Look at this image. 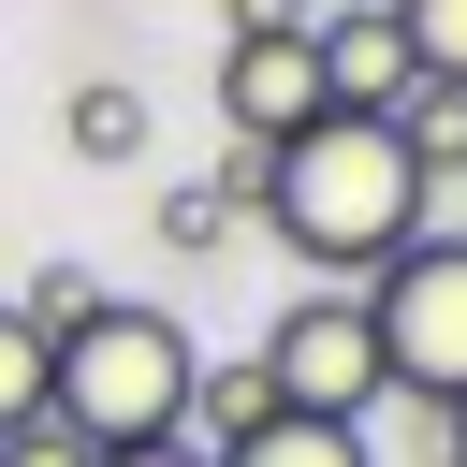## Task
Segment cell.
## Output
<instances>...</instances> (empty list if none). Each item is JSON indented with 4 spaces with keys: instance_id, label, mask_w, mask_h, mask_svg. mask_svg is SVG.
<instances>
[{
    "instance_id": "6da1fadb",
    "label": "cell",
    "mask_w": 467,
    "mask_h": 467,
    "mask_svg": "<svg viewBox=\"0 0 467 467\" xmlns=\"http://www.w3.org/2000/svg\"><path fill=\"white\" fill-rule=\"evenodd\" d=\"M248 161H263L248 204L277 219V248H292L321 292H365V277L423 234V204H438V175L409 161V131H394V117H336V102H321L292 146H248Z\"/></svg>"
},
{
    "instance_id": "7a4b0ae2",
    "label": "cell",
    "mask_w": 467,
    "mask_h": 467,
    "mask_svg": "<svg viewBox=\"0 0 467 467\" xmlns=\"http://www.w3.org/2000/svg\"><path fill=\"white\" fill-rule=\"evenodd\" d=\"M190 321L175 306H88L58 350H44V423H73L88 452H146V438H175L190 423Z\"/></svg>"
},
{
    "instance_id": "3957f363",
    "label": "cell",
    "mask_w": 467,
    "mask_h": 467,
    "mask_svg": "<svg viewBox=\"0 0 467 467\" xmlns=\"http://www.w3.org/2000/svg\"><path fill=\"white\" fill-rule=\"evenodd\" d=\"M365 336H379V394L467 409V234H409L365 277Z\"/></svg>"
},
{
    "instance_id": "277c9868",
    "label": "cell",
    "mask_w": 467,
    "mask_h": 467,
    "mask_svg": "<svg viewBox=\"0 0 467 467\" xmlns=\"http://www.w3.org/2000/svg\"><path fill=\"white\" fill-rule=\"evenodd\" d=\"M248 365H263V394H277L292 423H365V409H379L365 292H292V306H277V336H263Z\"/></svg>"
},
{
    "instance_id": "5b68a950",
    "label": "cell",
    "mask_w": 467,
    "mask_h": 467,
    "mask_svg": "<svg viewBox=\"0 0 467 467\" xmlns=\"http://www.w3.org/2000/svg\"><path fill=\"white\" fill-rule=\"evenodd\" d=\"M219 117H234V146H292V131L321 117L306 15H263V29H234V44H219Z\"/></svg>"
},
{
    "instance_id": "8992f818",
    "label": "cell",
    "mask_w": 467,
    "mask_h": 467,
    "mask_svg": "<svg viewBox=\"0 0 467 467\" xmlns=\"http://www.w3.org/2000/svg\"><path fill=\"white\" fill-rule=\"evenodd\" d=\"M306 58H321V102H336V117H409V88H423L379 0H336V15H306Z\"/></svg>"
},
{
    "instance_id": "52a82bcc",
    "label": "cell",
    "mask_w": 467,
    "mask_h": 467,
    "mask_svg": "<svg viewBox=\"0 0 467 467\" xmlns=\"http://www.w3.org/2000/svg\"><path fill=\"white\" fill-rule=\"evenodd\" d=\"M248 423H277V394H263V365H190V452H234Z\"/></svg>"
},
{
    "instance_id": "ba28073f",
    "label": "cell",
    "mask_w": 467,
    "mask_h": 467,
    "mask_svg": "<svg viewBox=\"0 0 467 467\" xmlns=\"http://www.w3.org/2000/svg\"><path fill=\"white\" fill-rule=\"evenodd\" d=\"M204 467H365V423H292V409H277V423H248V438L204 452Z\"/></svg>"
},
{
    "instance_id": "9c48e42d",
    "label": "cell",
    "mask_w": 467,
    "mask_h": 467,
    "mask_svg": "<svg viewBox=\"0 0 467 467\" xmlns=\"http://www.w3.org/2000/svg\"><path fill=\"white\" fill-rule=\"evenodd\" d=\"M379 15H394V44H409V73L467 102V0H379Z\"/></svg>"
},
{
    "instance_id": "30bf717a",
    "label": "cell",
    "mask_w": 467,
    "mask_h": 467,
    "mask_svg": "<svg viewBox=\"0 0 467 467\" xmlns=\"http://www.w3.org/2000/svg\"><path fill=\"white\" fill-rule=\"evenodd\" d=\"M131 146H146V88L88 73V88H73V161H131Z\"/></svg>"
},
{
    "instance_id": "8fae6325",
    "label": "cell",
    "mask_w": 467,
    "mask_h": 467,
    "mask_svg": "<svg viewBox=\"0 0 467 467\" xmlns=\"http://www.w3.org/2000/svg\"><path fill=\"white\" fill-rule=\"evenodd\" d=\"M88 306H102V277H88V263H44V277H29V292H15V321H29V336H44V350H58V336H73V321H88Z\"/></svg>"
},
{
    "instance_id": "7c38bea8",
    "label": "cell",
    "mask_w": 467,
    "mask_h": 467,
    "mask_svg": "<svg viewBox=\"0 0 467 467\" xmlns=\"http://www.w3.org/2000/svg\"><path fill=\"white\" fill-rule=\"evenodd\" d=\"M15 423H44V336L0 306V438H15Z\"/></svg>"
},
{
    "instance_id": "4fadbf2b",
    "label": "cell",
    "mask_w": 467,
    "mask_h": 467,
    "mask_svg": "<svg viewBox=\"0 0 467 467\" xmlns=\"http://www.w3.org/2000/svg\"><path fill=\"white\" fill-rule=\"evenodd\" d=\"M0 467H102V452H88L73 423H15V438H0Z\"/></svg>"
},
{
    "instance_id": "5bb4252c",
    "label": "cell",
    "mask_w": 467,
    "mask_h": 467,
    "mask_svg": "<svg viewBox=\"0 0 467 467\" xmlns=\"http://www.w3.org/2000/svg\"><path fill=\"white\" fill-rule=\"evenodd\" d=\"M102 467H204L190 438H146V452H102Z\"/></svg>"
},
{
    "instance_id": "9a60e30c",
    "label": "cell",
    "mask_w": 467,
    "mask_h": 467,
    "mask_svg": "<svg viewBox=\"0 0 467 467\" xmlns=\"http://www.w3.org/2000/svg\"><path fill=\"white\" fill-rule=\"evenodd\" d=\"M438 467H467V409H438Z\"/></svg>"
},
{
    "instance_id": "2e32d148",
    "label": "cell",
    "mask_w": 467,
    "mask_h": 467,
    "mask_svg": "<svg viewBox=\"0 0 467 467\" xmlns=\"http://www.w3.org/2000/svg\"><path fill=\"white\" fill-rule=\"evenodd\" d=\"M292 15H336V0H292Z\"/></svg>"
}]
</instances>
